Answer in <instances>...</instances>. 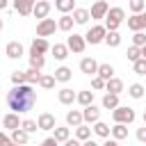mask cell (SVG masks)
Masks as SVG:
<instances>
[{
    "label": "cell",
    "mask_w": 146,
    "mask_h": 146,
    "mask_svg": "<svg viewBox=\"0 0 146 146\" xmlns=\"http://www.w3.org/2000/svg\"><path fill=\"white\" fill-rule=\"evenodd\" d=\"M41 146H57V141H55V137H46L41 141Z\"/></svg>",
    "instance_id": "47"
},
{
    "label": "cell",
    "mask_w": 146,
    "mask_h": 146,
    "mask_svg": "<svg viewBox=\"0 0 146 146\" xmlns=\"http://www.w3.org/2000/svg\"><path fill=\"white\" fill-rule=\"evenodd\" d=\"M91 89H105V80L103 78H91Z\"/></svg>",
    "instance_id": "44"
},
{
    "label": "cell",
    "mask_w": 146,
    "mask_h": 146,
    "mask_svg": "<svg viewBox=\"0 0 146 146\" xmlns=\"http://www.w3.org/2000/svg\"><path fill=\"white\" fill-rule=\"evenodd\" d=\"M9 137H11V141H14V144H18V146L27 144V139H30V135H27L25 130H21V128H18V130H14V132H11Z\"/></svg>",
    "instance_id": "30"
},
{
    "label": "cell",
    "mask_w": 146,
    "mask_h": 146,
    "mask_svg": "<svg viewBox=\"0 0 146 146\" xmlns=\"http://www.w3.org/2000/svg\"><path fill=\"white\" fill-rule=\"evenodd\" d=\"M9 144H11V137H9V135H5V132L0 130V146H9Z\"/></svg>",
    "instance_id": "46"
},
{
    "label": "cell",
    "mask_w": 146,
    "mask_h": 146,
    "mask_svg": "<svg viewBox=\"0 0 146 146\" xmlns=\"http://www.w3.org/2000/svg\"><path fill=\"white\" fill-rule=\"evenodd\" d=\"M50 48H52V46H50L46 39H39V36H36V39L32 41V46H30V55H46Z\"/></svg>",
    "instance_id": "10"
},
{
    "label": "cell",
    "mask_w": 146,
    "mask_h": 146,
    "mask_svg": "<svg viewBox=\"0 0 146 146\" xmlns=\"http://www.w3.org/2000/svg\"><path fill=\"white\" fill-rule=\"evenodd\" d=\"M105 89H107V94H114V96H119V94L123 91V80H119V78H112V80H107V82H105Z\"/></svg>",
    "instance_id": "19"
},
{
    "label": "cell",
    "mask_w": 146,
    "mask_h": 146,
    "mask_svg": "<svg viewBox=\"0 0 146 146\" xmlns=\"http://www.w3.org/2000/svg\"><path fill=\"white\" fill-rule=\"evenodd\" d=\"M128 27H130L132 32H141V30H144V18H141V14H132V16L128 18Z\"/></svg>",
    "instance_id": "21"
},
{
    "label": "cell",
    "mask_w": 146,
    "mask_h": 146,
    "mask_svg": "<svg viewBox=\"0 0 146 146\" xmlns=\"http://www.w3.org/2000/svg\"><path fill=\"white\" fill-rule=\"evenodd\" d=\"M21 130H25L27 135H32V132H36V130H39V125H36V121H32V119H23Z\"/></svg>",
    "instance_id": "37"
},
{
    "label": "cell",
    "mask_w": 146,
    "mask_h": 146,
    "mask_svg": "<svg viewBox=\"0 0 146 146\" xmlns=\"http://www.w3.org/2000/svg\"><path fill=\"white\" fill-rule=\"evenodd\" d=\"M66 123H68V125H73V128L84 125V116H82V112H80V110H71V112L66 114Z\"/></svg>",
    "instance_id": "17"
},
{
    "label": "cell",
    "mask_w": 146,
    "mask_h": 146,
    "mask_svg": "<svg viewBox=\"0 0 146 146\" xmlns=\"http://www.w3.org/2000/svg\"><path fill=\"white\" fill-rule=\"evenodd\" d=\"M50 50H52V55H55V59H59V62H64V59L68 57V48H66L64 43H55V46H52Z\"/></svg>",
    "instance_id": "27"
},
{
    "label": "cell",
    "mask_w": 146,
    "mask_h": 146,
    "mask_svg": "<svg viewBox=\"0 0 146 146\" xmlns=\"http://www.w3.org/2000/svg\"><path fill=\"white\" fill-rule=\"evenodd\" d=\"M144 91H146V89H144L139 82H135V84H130V87H128V96H130V98H135V100L144 98Z\"/></svg>",
    "instance_id": "31"
},
{
    "label": "cell",
    "mask_w": 146,
    "mask_h": 146,
    "mask_svg": "<svg viewBox=\"0 0 146 146\" xmlns=\"http://www.w3.org/2000/svg\"><path fill=\"white\" fill-rule=\"evenodd\" d=\"M123 16H125V11L121 7H110V11L105 16V30L107 32H116L119 25L123 23Z\"/></svg>",
    "instance_id": "2"
},
{
    "label": "cell",
    "mask_w": 146,
    "mask_h": 146,
    "mask_svg": "<svg viewBox=\"0 0 146 146\" xmlns=\"http://www.w3.org/2000/svg\"><path fill=\"white\" fill-rule=\"evenodd\" d=\"M55 9L62 11V16H66L68 11H75V0H57L55 2Z\"/></svg>",
    "instance_id": "20"
},
{
    "label": "cell",
    "mask_w": 146,
    "mask_h": 146,
    "mask_svg": "<svg viewBox=\"0 0 146 146\" xmlns=\"http://www.w3.org/2000/svg\"><path fill=\"white\" fill-rule=\"evenodd\" d=\"M125 137H128V125L114 123V128H112V139H114V141H121V139H125Z\"/></svg>",
    "instance_id": "25"
},
{
    "label": "cell",
    "mask_w": 146,
    "mask_h": 146,
    "mask_svg": "<svg viewBox=\"0 0 146 146\" xmlns=\"http://www.w3.org/2000/svg\"><path fill=\"white\" fill-rule=\"evenodd\" d=\"M144 7H146V0H130V11L132 14H144Z\"/></svg>",
    "instance_id": "40"
},
{
    "label": "cell",
    "mask_w": 146,
    "mask_h": 146,
    "mask_svg": "<svg viewBox=\"0 0 146 146\" xmlns=\"http://www.w3.org/2000/svg\"><path fill=\"white\" fill-rule=\"evenodd\" d=\"M9 146H18V144H14V141H11V144H9Z\"/></svg>",
    "instance_id": "56"
},
{
    "label": "cell",
    "mask_w": 146,
    "mask_h": 146,
    "mask_svg": "<svg viewBox=\"0 0 146 146\" xmlns=\"http://www.w3.org/2000/svg\"><path fill=\"white\" fill-rule=\"evenodd\" d=\"M36 125H39V130H55V128H57V123H55V116H52L50 112H43V114H39V119H36Z\"/></svg>",
    "instance_id": "9"
},
{
    "label": "cell",
    "mask_w": 146,
    "mask_h": 146,
    "mask_svg": "<svg viewBox=\"0 0 146 146\" xmlns=\"http://www.w3.org/2000/svg\"><path fill=\"white\" fill-rule=\"evenodd\" d=\"M0 125H2V121H0Z\"/></svg>",
    "instance_id": "57"
},
{
    "label": "cell",
    "mask_w": 146,
    "mask_h": 146,
    "mask_svg": "<svg viewBox=\"0 0 146 146\" xmlns=\"http://www.w3.org/2000/svg\"><path fill=\"white\" fill-rule=\"evenodd\" d=\"M21 119H18V114H14V112H9V114H5L2 116V128H7L9 132H14V130H18L21 128Z\"/></svg>",
    "instance_id": "11"
},
{
    "label": "cell",
    "mask_w": 146,
    "mask_h": 146,
    "mask_svg": "<svg viewBox=\"0 0 146 146\" xmlns=\"http://www.w3.org/2000/svg\"><path fill=\"white\" fill-rule=\"evenodd\" d=\"M137 139H139L141 144H146V125H144V128H137Z\"/></svg>",
    "instance_id": "45"
},
{
    "label": "cell",
    "mask_w": 146,
    "mask_h": 146,
    "mask_svg": "<svg viewBox=\"0 0 146 146\" xmlns=\"http://www.w3.org/2000/svg\"><path fill=\"white\" fill-rule=\"evenodd\" d=\"M132 46L135 48H144L146 46V34L144 32H135L132 34Z\"/></svg>",
    "instance_id": "41"
},
{
    "label": "cell",
    "mask_w": 146,
    "mask_h": 146,
    "mask_svg": "<svg viewBox=\"0 0 146 146\" xmlns=\"http://www.w3.org/2000/svg\"><path fill=\"white\" fill-rule=\"evenodd\" d=\"M5 55H7L9 59H21V57H23V46H21L18 41H9L7 48H5Z\"/></svg>",
    "instance_id": "14"
},
{
    "label": "cell",
    "mask_w": 146,
    "mask_h": 146,
    "mask_svg": "<svg viewBox=\"0 0 146 146\" xmlns=\"http://www.w3.org/2000/svg\"><path fill=\"white\" fill-rule=\"evenodd\" d=\"M103 107L114 112V110L119 107V96H114V94H105V96H103Z\"/></svg>",
    "instance_id": "28"
},
{
    "label": "cell",
    "mask_w": 146,
    "mask_h": 146,
    "mask_svg": "<svg viewBox=\"0 0 146 146\" xmlns=\"http://www.w3.org/2000/svg\"><path fill=\"white\" fill-rule=\"evenodd\" d=\"M11 82H14V87L27 84V80H25V71H14V73H11Z\"/></svg>",
    "instance_id": "39"
},
{
    "label": "cell",
    "mask_w": 146,
    "mask_h": 146,
    "mask_svg": "<svg viewBox=\"0 0 146 146\" xmlns=\"http://www.w3.org/2000/svg\"><path fill=\"white\" fill-rule=\"evenodd\" d=\"M73 23H75L73 16L66 14V16H62V18L57 21V30H62V32H71V30H73Z\"/></svg>",
    "instance_id": "26"
},
{
    "label": "cell",
    "mask_w": 146,
    "mask_h": 146,
    "mask_svg": "<svg viewBox=\"0 0 146 146\" xmlns=\"http://www.w3.org/2000/svg\"><path fill=\"white\" fill-rule=\"evenodd\" d=\"M50 2H46V0H39V2H34V11H32V16H36V18H41V21H46L48 18V14H50Z\"/></svg>",
    "instance_id": "12"
},
{
    "label": "cell",
    "mask_w": 146,
    "mask_h": 146,
    "mask_svg": "<svg viewBox=\"0 0 146 146\" xmlns=\"http://www.w3.org/2000/svg\"><path fill=\"white\" fill-rule=\"evenodd\" d=\"M132 68H135V73H137V75H146V59L135 62V64H132Z\"/></svg>",
    "instance_id": "43"
},
{
    "label": "cell",
    "mask_w": 146,
    "mask_h": 146,
    "mask_svg": "<svg viewBox=\"0 0 146 146\" xmlns=\"http://www.w3.org/2000/svg\"><path fill=\"white\" fill-rule=\"evenodd\" d=\"M64 146H82V141H78V139H68Z\"/></svg>",
    "instance_id": "48"
},
{
    "label": "cell",
    "mask_w": 146,
    "mask_h": 146,
    "mask_svg": "<svg viewBox=\"0 0 146 146\" xmlns=\"http://www.w3.org/2000/svg\"><path fill=\"white\" fill-rule=\"evenodd\" d=\"M52 137H55L57 144H59V141L66 144V141L71 139V128H55V135H52Z\"/></svg>",
    "instance_id": "29"
},
{
    "label": "cell",
    "mask_w": 146,
    "mask_h": 146,
    "mask_svg": "<svg viewBox=\"0 0 146 146\" xmlns=\"http://www.w3.org/2000/svg\"><path fill=\"white\" fill-rule=\"evenodd\" d=\"M0 91H2V89H0Z\"/></svg>",
    "instance_id": "58"
},
{
    "label": "cell",
    "mask_w": 146,
    "mask_h": 146,
    "mask_svg": "<svg viewBox=\"0 0 146 146\" xmlns=\"http://www.w3.org/2000/svg\"><path fill=\"white\" fill-rule=\"evenodd\" d=\"M66 48L80 55V52H84V48H87V41H84V36H82V34H75V32H73V34L68 36V41H66Z\"/></svg>",
    "instance_id": "6"
},
{
    "label": "cell",
    "mask_w": 146,
    "mask_h": 146,
    "mask_svg": "<svg viewBox=\"0 0 146 146\" xmlns=\"http://www.w3.org/2000/svg\"><path fill=\"white\" fill-rule=\"evenodd\" d=\"M43 64H46V57H43V55H30V68L41 71V68H43Z\"/></svg>",
    "instance_id": "34"
},
{
    "label": "cell",
    "mask_w": 146,
    "mask_h": 146,
    "mask_svg": "<svg viewBox=\"0 0 146 146\" xmlns=\"http://www.w3.org/2000/svg\"><path fill=\"white\" fill-rule=\"evenodd\" d=\"M2 27H5V23H2V18H0V30H2Z\"/></svg>",
    "instance_id": "55"
},
{
    "label": "cell",
    "mask_w": 146,
    "mask_h": 146,
    "mask_svg": "<svg viewBox=\"0 0 146 146\" xmlns=\"http://www.w3.org/2000/svg\"><path fill=\"white\" fill-rule=\"evenodd\" d=\"M75 139H78V141H87V139H91V128H87V125L75 128Z\"/></svg>",
    "instance_id": "33"
},
{
    "label": "cell",
    "mask_w": 146,
    "mask_h": 146,
    "mask_svg": "<svg viewBox=\"0 0 146 146\" xmlns=\"http://www.w3.org/2000/svg\"><path fill=\"white\" fill-rule=\"evenodd\" d=\"M82 107H89V105H94V91H89V89H84V91H78V98H75Z\"/></svg>",
    "instance_id": "22"
},
{
    "label": "cell",
    "mask_w": 146,
    "mask_h": 146,
    "mask_svg": "<svg viewBox=\"0 0 146 146\" xmlns=\"http://www.w3.org/2000/svg\"><path fill=\"white\" fill-rule=\"evenodd\" d=\"M141 59H146V46L141 48Z\"/></svg>",
    "instance_id": "52"
},
{
    "label": "cell",
    "mask_w": 146,
    "mask_h": 146,
    "mask_svg": "<svg viewBox=\"0 0 146 146\" xmlns=\"http://www.w3.org/2000/svg\"><path fill=\"white\" fill-rule=\"evenodd\" d=\"M125 55H128V62H132V64H135V62H139V59H141V48H135V46H130Z\"/></svg>",
    "instance_id": "38"
},
{
    "label": "cell",
    "mask_w": 146,
    "mask_h": 146,
    "mask_svg": "<svg viewBox=\"0 0 146 146\" xmlns=\"http://www.w3.org/2000/svg\"><path fill=\"white\" fill-rule=\"evenodd\" d=\"M7 105L14 114H25L36 105V91L32 89V84H21L14 87L7 94Z\"/></svg>",
    "instance_id": "1"
},
{
    "label": "cell",
    "mask_w": 146,
    "mask_h": 146,
    "mask_svg": "<svg viewBox=\"0 0 146 146\" xmlns=\"http://www.w3.org/2000/svg\"><path fill=\"white\" fill-rule=\"evenodd\" d=\"M105 43H107L110 48H116V46L121 43V34H119V32H107V36H105Z\"/></svg>",
    "instance_id": "35"
},
{
    "label": "cell",
    "mask_w": 146,
    "mask_h": 146,
    "mask_svg": "<svg viewBox=\"0 0 146 146\" xmlns=\"http://www.w3.org/2000/svg\"><path fill=\"white\" fill-rule=\"evenodd\" d=\"M80 71L84 73V75H98V62L94 59V57H82V62H80Z\"/></svg>",
    "instance_id": "8"
},
{
    "label": "cell",
    "mask_w": 146,
    "mask_h": 146,
    "mask_svg": "<svg viewBox=\"0 0 146 146\" xmlns=\"http://www.w3.org/2000/svg\"><path fill=\"white\" fill-rule=\"evenodd\" d=\"M98 78H103L105 82L114 78V66L112 64H98Z\"/></svg>",
    "instance_id": "24"
},
{
    "label": "cell",
    "mask_w": 146,
    "mask_h": 146,
    "mask_svg": "<svg viewBox=\"0 0 146 146\" xmlns=\"http://www.w3.org/2000/svg\"><path fill=\"white\" fill-rule=\"evenodd\" d=\"M82 116H84V123H98L100 121V110L96 105H89L82 110Z\"/></svg>",
    "instance_id": "15"
},
{
    "label": "cell",
    "mask_w": 146,
    "mask_h": 146,
    "mask_svg": "<svg viewBox=\"0 0 146 146\" xmlns=\"http://www.w3.org/2000/svg\"><path fill=\"white\" fill-rule=\"evenodd\" d=\"M0 9H7V0H0Z\"/></svg>",
    "instance_id": "51"
},
{
    "label": "cell",
    "mask_w": 146,
    "mask_h": 146,
    "mask_svg": "<svg viewBox=\"0 0 146 146\" xmlns=\"http://www.w3.org/2000/svg\"><path fill=\"white\" fill-rule=\"evenodd\" d=\"M105 36H107L105 25H94V27H89V30H87L84 41H87V43H91V46H98V43H103V41H105Z\"/></svg>",
    "instance_id": "4"
},
{
    "label": "cell",
    "mask_w": 146,
    "mask_h": 146,
    "mask_svg": "<svg viewBox=\"0 0 146 146\" xmlns=\"http://www.w3.org/2000/svg\"><path fill=\"white\" fill-rule=\"evenodd\" d=\"M103 146H121V144H119V141H114V139H107Z\"/></svg>",
    "instance_id": "49"
},
{
    "label": "cell",
    "mask_w": 146,
    "mask_h": 146,
    "mask_svg": "<svg viewBox=\"0 0 146 146\" xmlns=\"http://www.w3.org/2000/svg\"><path fill=\"white\" fill-rule=\"evenodd\" d=\"M82 146H98L94 139H87V141H82Z\"/></svg>",
    "instance_id": "50"
},
{
    "label": "cell",
    "mask_w": 146,
    "mask_h": 146,
    "mask_svg": "<svg viewBox=\"0 0 146 146\" xmlns=\"http://www.w3.org/2000/svg\"><path fill=\"white\" fill-rule=\"evenodd\" d=\"M39 87H41V89H52V87H55V78H52V75H41Z\"/></svg>",
    "instance_id": "42"
},
{
    "label": "cell",
    "mask_w": 146,
    "mask_h": 146,
    "mask_svg": "<svg viewBox=\"0 0 146 146\" xmlns=\"http://www.w3.org/2000/svg\"><path fill=\"white\" fill-rule=\"evenodd\" d=\"M71 75H73V71H71L68 66H59V68H55V73H52L55 82H68Z\"/></svg>",
    "instance_id": "18"
},
{
    "label": "cell",
    "mask_w": 146,
    "mask_h": 146,
    "mask_svg": "<svg viewBox=\"0 0 146 146\" xmlns=\"http://www.w3.org/2000/svg\"><path fill=\"white\" fill-rule=\"evenodd\" d=\"M91 16H89V9H82V7H75V11H73V21L78 23V25H84L87 21H89Z\"/></svg>",
    "instance_id": "23"
},
{
    "label": "cell",
    "mask_w": 146,
    "mask_h": 146,
    "mask_svg": "<svg viewBox=\"0 0 146 146\" xmlns=\"http://www.w3.org/2000/svg\"><path fill=\"white\" fill-rule=\"evenodd\" d=\"M94 132H96L98 137H105V139H107V137L112 135V128H110L107 123H103V121H98V123H94Z\"/></svg>",
    "instance_id": "32"
},
{
    "label": "cell",
    "mask_w": 146,
    "mask_h": 146,
    "mask_svg": "<svg viewBox=\"0 0 146 146\" xmlns=\"http://www.w3.org/2000/svg\"><path fill=\"white\" fill-rule=\"evenodd\" d=\"M144 125H146V110H144Z\"/></svg>",
    "instance_id": "54"
},
{
    "label": "cell",
    "mask_w": 146,
    "mask_h": 146,
    "mask_svg": "<svg viewBox=\"0 0 146 146\" xmlns=\"http://www.w3.org/2000/svg\"><path fill=\"white\" fill-rule=\"evenodd\" d=\"M112 119H114V123H121V125H128V123H132L135 119H137V114H135V110L132 107H125V105H119L114 112H112Z\"/></svg>",
    "instance_id": "3"
},
{
    "label": "cell",
    "mask_w": 146,
    "mask_h": 146,
    "mask_svg": "<svg viewBox=\"0 0 146 146\" xmlns=\"http://www.w3.org/2000/svg\"><path fill=\"white\" fill-rule=\"evenodd\" d=\"M141 18H144V27H146V11H144V14H141Z\"/></svg>",
    "instance_id": "53"
},
{
    "label": "cell",
    "mask_w": 146,
    "mask_h": 146,
    "mask_svg": "<svg viewBox=\"0 0 146 146\" xmlns=\"http://www.w3.org/2000/svg\"><path fill=\"white\" fill-rule=\"evenodd\" d=\"M107 11H110V5H107L105 0H98V2H94V5H91L89 16L98 21V18H105V16H107Z\"/></svg>",
    "instance_id": "7"
},
{
    "label": "cell",
    "mask_w": 146,
    "mask_h": 146,
    "mask_svg": "<svg viewBox=\"0 0 146 146\" xmlns=\"http://www.w3.org/2000/svg\"><path fill=\"white\" fill-rule=\"evenodd\" d=\"M25 80H27V84H39V80H41V73L36 71V68H27L25 71Z\"/></svg>",
    "instance_id": "36"
},
{
    "label": "cell",
    "mask_w": 146,
    "mask_h": 146,
    "mask_svg": "<svg viewBox=\"0 0 146 146\" xmlns=\"http://www.w3.org/2000/svg\"><path fill=\"white\" fill-rule=\"evenodd\" d=\"M57 98H59V103H62V105H71V103L78 98V94H75L73 89L64 87V89H59V91H57Z\"/></svg>",
    "instance_id": "16"
},
{
    "label": "cell",
    "mask_w": 146,
    "mask_h": 146,
    "mask_svg": "<svg viewBox=\"0 0 146 146\" xmlns=\"http://www.w3.org/2000/svg\"><path fill=\"white\" fill-rule=\"evenodd\" d=\"M14 9L21 14V16H30L34 11V0H16L14 2Z\"/></svg>",
    "instance_id": "13"
},
{
    "label": "cell",
    "mask_w": 146,
    "mask_h": 146,
    "mask_svg": "<svg viewBox=\"0 0 146 146\" xmlns=\"http://www.w3.org/2000/svg\"><path fill=\"white\" fill-rule=\"evenodd\" d=\"M55 30H57V23H55V18L39 21V25H36V36H39V39H46V36L55 34Z\"/></svg>",
    "instance_id": "5"
}]
</instances>
